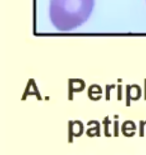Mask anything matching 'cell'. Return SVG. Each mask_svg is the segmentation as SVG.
Segmentation results:
<instances>
[{
  "label": "cell",
  "instance_id": "obj_1",
  "mask_svg": "<svg viewBox=\"0 0 146 155\" xmlns=\"http://www.w3.org/2000/svg\"><path fill=\"white\" fill-rule=\"evenodd\" d=\"M93 6L94 0H50V20L58 30L69 31L89 19Z\"/></svg>",
  "mask_w": 146,
  "mask_h": 155
},
{
  "label": "cell",
  "instance_id": "obj_2",
  "mask_svg": "<svg viewBox=\"0 0 146 155\" xmlns=\"http://www.w3.org/2000/svg\"><path fill=\"white\" fill-rule=\"evenodd\" d=\"M74 124H75V123H73L72 121L69 122V136H68L69 143L73 142V137L75 136V133H74Z\"/></svg>",
  "mask_w": 146,
  "mask_h": 155
},
{
  "label": "cell",
  "instance_id": "obj_3",
  "mask_svg": "<svg viewBox=\"0 0 146 155\" xmlns=\"http://www.w3.org/2000/svg\"><path fill=\"white\" fill-rule=\"evenodd\" d=\"M110 122L108 121V117H106L105 122H104V124H105V133H106V136H110V134L108 133V124Z\"/></svg>",
  "mask_w": 146,
  "mask_h": 155
},
{
  "label": "cell",
  "instance_id": "obj_4",
  "mask_svg": "<svg viewBox=\"0 0 146 155\" xmlns=\"http://www.w3.org/2000/svg\"><path fill=\"white\" fill-rule=\"evenodd\" d=\"M144 124L145 123H144L143 121L140 122V136H144Z\"/></svg>",
  "mask_w": 146,
  "mask_h": 155
},
{
  "label": "cell",
  "instance_id": "obj_5",
  "mask_svg": "<svg viewBox=\"0 0 146 155\" xmlns=\"http://www.w3.org/2000/svg\"><path fill=\"white\" fill-rule=\"evenodd\" d=\"M118 122L114 123V136H118Z\"/></svg>",
  "mask_w": 146,
  "mask_h": 155
}]
</instances>
